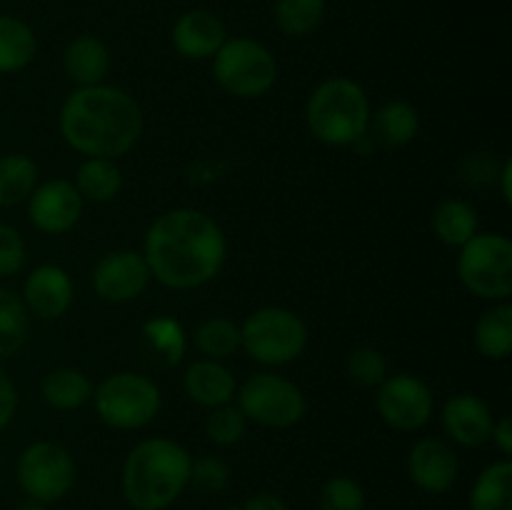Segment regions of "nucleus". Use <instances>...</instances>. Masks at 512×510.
Segmentation results:
<instances>
[{
  "label": "nucleus",
  "instance_id": "33",
  "mask_svg": "<svg viewBox=\"0 0 512 510\" xmlns=\"http://www.w3.org/2000/svg\"><path fill=\"white\" fill-rule=\"evenodd\" d=\"M345 373H348L350 383H355L358 388H378L390 375L388 358L378 348L363 345V348L350 350V355L345 358Z\"/></svg>",
  "mask_w": 512,
  "mask_h": 510
},
{
  "label": "nucleus",
  "instance_id": "5",
  "mask_svg": "<svg viewBox=\"0 0 512 510\" xmlns=\"http://www.w3.org/2000/svg\"><path fill=\"white\" fill-rule=\"evenodd\" d=\"M308 345V325L295 310L265 305L240 323V350L260 365H288L303 355Z\"/></svg>",
  "mask_w": 512,
  "mask_h": 510
},
{
  "label": "nucleus",
  "instance_id": "17",
  "mask_svg": "<svg viewBox=\"0 0 512 510\" xmlns=\"http://www.w3.org/2000/svg\"><path fill=\"white\" fill-rule=\"evenodd\" d=\"M228 40L225 23L215 13L203 8L180 15L170 30V43L175 53L185 60H210Z\"/></svg>",
  "mask_w": 512,
  "mask_h": 510
},
{
  "label": "nucleus",
  "instance_id": "27",
  "mask_svg": "<svg viewBox=\"0 0 512 510\" xmlns=\"http://www.w3.org/2000/svg\"><path fill=\"white\" fill-rule=\"evenodd\" d=\"M470 510H512V463L495 460L480 470L470 488Z\"/></svg>",
  "mask_w": 512,
  "mask_h": 510
},
{
  "label": "nucleus",
  "instance_id": "9",
  "mask_svg": "<svg viewBox=\"0 0 512 510\" xmlns=\"http://www.w3.org/2000/svg\"><path fill=\"white\" fill-rule=\"evenodd\" d=\"M235 405L243 410L248 423L263 425V428L285 430L298 425L308 413V400L300 385L278 373H253L238 385Z\"/></svg>",
  "mask_w": 512,
  "mask_h": 510
},
{
  "label": "nucleus",
  "instance_id": "11",
  "mask_svg": "<svg viewBox=\"0 0 512 510\" xmlns=\"http://www.w3.org/2000/svg\"><path fill=\"white\" fill-rule=\"evenodd\" d=\"M375 408L385 425H390L393 430H403V433H413L430 423L435 398L428 383L420 380L418 375L395 373L378 385Z\"/></svg>",
  "mask_w": 512,
  "mask_h": 510
},
{
  "label": "nucleus",
  "instance_id": "32",
  "mask_svg": "<svg viewBox=\"0 0 512 510\" xmlns=\"http://www.w3.org/2000/svg\"><path fill=\"white\" fill-rule=\"evenodd\" d=\"M248 425V418L235 403L210 408L208 415H205V435H208L210 443L220 445V448L238 445L248 433Z\"/></svg>",
  "mask_w": 512,
  "mask_h": 510
},
{
  "label": "nucleus",
  "instance_id": "13",
  "mask_svg": "<svg viewBox=\"0 0 512 510\" xmlns=\"http://www.w3.org/2000/svg\"><path fill=\"white\" fill-rule=\"evenodd\" d=\"M150 283V270L143 253L113 250L103 255L93 270V288L105 303H130L140 298Z\"/></svg>",
  "mask_w": 512,
  "mask_h": 510
},
{
  "label": "nucleus",
  "instance_id": "35",
  "mask_svg": "<svg viewBox=\"0 0 512 510\" xmlns=\"http://www.w3.org/2000/svg\"><path fill=\"white\" fill-rule=\"evenodd\" d=\"M230 468L218 455H203L190 465V485L200 493H220L228 488Z\"/></svg>",
  "mask_w": 512,
  "mask_h": 510
},
{
  "label": "nucleus",
  "instance_id": "10",
  "mask_svg": "<svg viewBox=\"0 0 512 510\" xmlns=\"http://www.w3.org/2000/svg\"><path fill=\"white\" fill-rule=\"evenodd\" d=\"M18 485L30 500L38 503H58L73 490L78 468L75 458L65 445L53 440H38L28 445L18 458Z\"/></svg>",
  "mask_w": 512,
  "mask_h": 510
},
{
  "label": "nucleus",
  "instance_id": "23",
  "mask_svg": "<svg viewBox=\"0 0 512 510\" xmlns=\"http://www.w3.org/2000/svg\"><path fill=\"white\" fill-rule=\"evenodd\" d=\"M40 395L45 405L55 410H78L93 398V383L78 368H55L40 383Z\"/></svg>",
  "mask_w": 512,
  "mask_h": 510
},
{
  "label": "nucleus",
  "instance_id": "15",
  "mask_svg": "<svg viewBox=\"0 0 512 510\" xmlns=\"http://www.w3.org/2000/svg\"><path fill=\"white\" fill-rule=\"evenodd\" d=\"M75 298L73 278L60 265H38L23 283L25 310L40 320H58L70 310Z\"/></svg>",
  "mask_w": 512,
  "mask_h": 510
},
{
  "label": "nucleus",
  "instance_id": "24",
  "mask_svg": "<svg viewBox=\"0 0 512 510\" xmlns=\"http://www.w3.org/2000/svg\"><path fill=\"white\" fill-rule=\"evenodd\" d=\"M73 185L88 203H110L123 188V173L110 158H85L75 170Z\"/></svg>",
  "mask_w": 512,
  "mask_h": 510
},
{
  "label": "nucleus",
  "instance_id": "38",
  "mask_svg": "<svg viewBox=\"0 0 512 510\" xmlns=\"http://www.w3.org/2000/svg\"><path fill=\"white\" fill-rule=\"evenodd\" d=\"M490 440L495 443V448L500 450V453L505 455V458H510L512 453V420L508 415H503V418H498L493 423V433H490Z\"/></svg>",
  "mask_w": 512,
  "mask_h": 510
},
{
  "label": "nucleus",
  "instance_id": "36",
  "mask_svg": "<svg viewBox=\"0 0 512 510\" xmlns=\"http://www.w3.org/2000/svg\"><path fill=\"white\" fill-rule=\"evenodd\" d=\"M25 265V240L10 225L0 223V275H18Z\"/></svg>",
  "mask_w": 512,
  "mask_h": 510
},
{
  "label": "nucleus",
  "instance_id": "41",
  "mask_svg": "<svg viewBox=\"0 0 512 510\" xmlns=\"http://www.w3.org/2000/svg\"><path fill=\"white\" fill-rule=\"evenodd\" d=\"M15 510H48V505L38 503V500H30V498H28V500H25V503H20Z\"/></svg>",
  "mask_w": 512,
  "mask_h": 510
},
{
  "label": "nucleus",
  "instance_id": "34",
  "mask_svg": "<svg viewBox=\"0 0 512 510\" xmlns=\"http://www.w3.org/2000/svg\"><path fill=\"white\" fill-rule=\"evenodd\" d=\"M320 510H365V490L350 475H333L320 490Z\"/></svg>",
  "mask_w": 512,
  "mask_h": 510
},
{
  "label": "nucleus",
  "instance_id": "37",
  "mask_svg": "<svg viewBox=\"0 0 512 510\" xmlns=\"http://www.w3.org/2000/svg\"><path fill=\"white\" fill-rule=\"evenodd\" d=\"M15 410H18V390H15L13 380L5 375V370L0 368V430L8 428Z\"/></svg>",
  "mask_w": 512,
  "mask_h": 510
},
{
  "label": "nucleus",
  "instance_id": "28",
  "mask_svg": "<svg viewBox=\"0 0 512 510\" xmlns=\"http://www.w3.org/2000/svg\"><path fill=\"white\" fill-rule=\"evenodd\" d=\"M38 165L25 153H8L0 158V208H13L30 198L38 188Z\"/></svg>",
  "mask_w": 512,
  "mask_h": 510
},
{
  "label": "nucleus",
  "instance_id": "22",
  "mask_svg": "<svg viewBox=\"0 0 512 510\" xmlns=\"http://www.w3.org/2000/svg\"><path fill=\"white\" fill-rule=\"evenodd\" d=\"M38 53V38L23 18L0 15V73H20Z\"/></svg>",
  "mask_w": 512,
  "mask_h": 510
},
{
  "label": "nucleus",
  "instance_id": "19",
  "mask_svg": "<svg viewBox=\"0 0 512 510\" xmlns=\"http://www.w3.org/2000/svg\"><path fill=\"white\" fill-rule=\"evenodd\" d=\"M110 70V50L95 35H78L63 50V73L78 88L105 83Z\"/></svg>",
  "mask_w": 512,
  "mask_h": 510
},
{
  "label": "nucleus",
  "instance_id": "6",
  "mask_svg": "<svg viewBox=\"0 0 512 510\" xmlns=\"http://www.w3.org/2000/svg\"><path fill=\"white\" fill-rule=\"evenodd\" d=\"M93 405L98 418L113 430H140L158 418L163 395L158 383L143 373L120 370L100 380L93 388Z\"/></svg>",
  "mask_w": 512,
  "mask_h": 510
},
{
  "label": "nucleus",
  "instance_id": "3",
  "mask_svg": "<svg viewBox=\"0 0 512 510\" xmlns=\"http://www.w3.org/2000/svg\"><path fill=\"white\" fill-rule=\"evenodd\" d=\"M188 448L170 438L140 440L123 463V495L133 510H165L190 485Z\"/></svg>",
  "mask_w": 512,
  "mask_h": 510
},
{
  "label": "nucleus",
  "instance_id": "25",
  "mask_svg": "<svg viewBox=\"0 0 512 510\" xmlns=\"http://www.w3.org/2000/svg\"><path fill=\"white\" fill-rule=\"evenodd\" d=\"M475 348L488 360H505L512 353V305L495 303L475 323Z\"/></svg>",
  "mask_w": 512,
  "mask_h": 510
},
{
  "label": "nucleus",
  "instance_id": "8",
  "mask_svg": "<svg viewBox=\"0 0 512 510\" xmlns=\"http://www.w3.org/2000/svg\"><path fill=\"white\" fill-rule=\"evenodd\" d=\"M458 278L468 293L503 303L512 295V243L503 233H475L460 248Z\"/></svg>",
  "mask_w": 512,
  "mask_h": 510
},
{
  "label": "nucleus",
  "instance_id": "31",
  "mask_svg": "<svg viewBox=\"0 0 512 510\" xmlns=\"http://www.w3.org/2000/svg\"><path fill=\"white\" fill-rule=\"evenodd\" d=\"M195 348L210 360H225L240 350V325L230 318H208L195 328Z\"/></svg>",
  "mask_w": 512,
  "mask_h": 510
},
{
  "label": "nucleus",
  "instance_id": "4",
  "mask_svg": "<svg viewBox=\"0 0 512 510\" xmlns=\"http://www.w3.org/2000/svg\"><path fill=\"white\" fill-rule=\"evenodd\" d=\"M370 98L353 78L323 80L305 103V123L310 135L330 148H353L358 140L370 135Z\"/></svg>",
  "mask_w": 512,
  "mask_h": 510
},
{
  "label": "nucleus",
  "instance_id": "30",
  "mask_svg": "<svg viewBox=\"0 0 512 510\" xmlns=\"http://www.w3.org/2000/svg\"><path fill=\"white\" fill-rule=\"evenodd\" d=\"M30 313L20 295L0 288V360L13 358L28 340Z\"/></svg>",
  "mask_w": 512,
  "mask_h": 510
},
{
  "label": "nucleus",
  "instance_id": "21",
  "mask_svg": "<svg viewBox=\"0 0 512 510\" xmlns=\"http://www.w3.org/2000/svg\"><path fill=\"white\" fill-rule=\"evenodd\" d=\"M370 130H373L375 143L385 148H403L418 138L420 115L408 100H390L375 110L370 118Z\"/></svg>",
  "mask_w": 512,
  "mask_h": 510
},
{
  "label": "nucleus",
  "instance_id": "29",
  "mask_svg": "<svg viewBox=\"0 0 512 510\" xmlns=\"http://www.w3.org/2000/svg\"><path fill=\"white\" fill-rule=\"evenodd\" d=\"M328 13V0H275L273 18L288 38L315 33Z\"/></svg>",
  "mask_w": 512,
  "mask_h": 510
},
{
  "label": "nucleus",
  "instance_id": "39",
  "mask_svg": "<svg viewBox=\"0 0 512 510\" xmlns=\"http://www.w3.org/2000/svg\"><path fill=\"white\" fill-rule=\"evenodd\" d=\"M243 510H288V505H285V500L278 493L263 490V493L250 495L243 503Z\"/></svg>",
  "mask_w": 512,
  "mask_h": 510
},
{
  "label": "nucleus",
  "instance_id": "7",
  "mask_svg": "<svg viewBox=\"0 0 512 510\" xmlns=\"http://www.w3.org/2000/svg\"><path fill=\"white\" fill-rule=\"evenodd\" d=\"M210 60L215 83L233 98H263L278 83V60L253 38H228Z\"/></svg>",
  "mask_w": 512,
  "mask_h": 510
},
{
  "label": "nucleus",
  "instance_id": "18",
  "mask_svg": "<svg viewBox=\"0 0 512 510\" xmlns=\"http://www.w3.org/2000/svg\"><path fill=\"white\" fill-rule=\"evenodd\" d=\"M183 390L200 408H218L233 403L238 393V380L223 360L200 358L185 368Z\"/></svg>",
  "mask_w": 512,
  "mask_h": 510
},
{
  "label": "nucleus",
  "instance_id": "16",
  "mask_svg": "<svg viewBox=\"0 0 512 510\" xmlns=\"http://www.w3.org/2000/svg\"><path fill=\"white\" fill-rule=\"evenodd\" d=\"M445 435L463 448H480L490 443L495 415L483 398L473 393H458L445 400L440 413Z\"/></svg>",
  "mask_w": 512,
  "mask_h": 510
},
{
  "label": "nucleus",
  "instance_id": "20",
  "mask_svg": "<svg viewBox=\"0 0 512 510\" xmlns=\"http://www.w3.org/2000/svg\"><path fill=\"white\" fill-rule=\"evenodd\" d=\"M140 335H143L145 353L158 368H175L183 363L185 353H188V335H185L180 320L170 318V315H158V318L145 320Z\"/></svg>",
  "mask_w": 512,
  "mask_h": 510
},
{
  "label": "nucleus",
  "instance_id": "1",
  "mask_svg": "<svg viewBox=\"0 0 512 510\" xmlns=\"http://www.w3.org/2000/svg\"><path fill=\"white\" fill-rule=\"evenodd\" d=\"M150 278L170 290H195L218 278L228 258V240L213 215L173 208L150 223L143 240Z\"/></svg>",
  "mask_w": 512,
  "mask_h": 510
},
{
  "label": "nucleus",
  "instance_id": "14",
  "mask_svg": "<svg viewBox=\"0 0 512 510\" xmlns=\"http://www.w3.org/2000/svg\"><path fill=\"white\" fill-rule=\"evenodd\" d=\"M408 478L415 488L430 495L448 493L460 473V460L453 445L440 438H423L408 453Z\"/></svg>",
  "mask_w": 512,
  "mask_h": 510
},
{
  "label": "nucleus",
  "instance_id": "12",
  "mask_svg": "<svg viewBox=\"0 0 512 510\" xmlns=\"http://www.w3.org/2000/svg\"><path fill=\"white\" fill-rule=\"evenodd\" d=\"M85 200L75 190L73 180L53 178L38 183L28 198V218L40 233L65 235L78 225Z\"/></svg>",
  "mask_w": 512,
  "mask_h": 510
},
{
  "label": "nucleus",
  "instance_id": "2",
  "mask_svg": "<svg viewBox=\"0 0 512 510\" xmlns=\"http://www.w3.org/2000/svg\"><path fill=\"white\" fill-rule=\"evenodd\" d=\"M58 128L75 153L118 160L138 145L143 135V110L128 90L105 83L90 85L65 98Z\"/></svg>",
  "mask_w": 512,
  "mask_h": 510
},
{
  "label": "nucleus",
  "instance_id": "26",
  "mask_svg": "<svg viewBox=\"0 0 512 510\" xmlns=\"http://www.w3.org/2000/svg\"><path fill=\"white\" fill-rule=\"evenodd\" d=\"M430 225H433V235L440 243L450 245V248H463L478 233L480 223L473 205L460 198H448L433 210Z\"/></svg>",
  "mask_w": 512,
  "mask_h": 510
},
{
  "label": "nucleus",
  "instance_id": "40",
  "mask_svg": "<svg viewBox=\"0 0 512 510\" xmlns=\"http://www.w3.org/2000/svg\"><path fill=\"white\" fill-rule=\"evenodd\" d=\"M498 178H500V193H503V200L510 205L512 203V160L510 158H505Z\"/></svg>",
  "mask_w": 512,
  "mask_h": 510
}]
</instances>
